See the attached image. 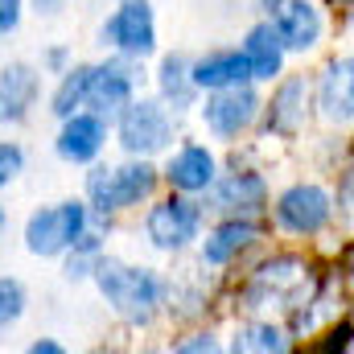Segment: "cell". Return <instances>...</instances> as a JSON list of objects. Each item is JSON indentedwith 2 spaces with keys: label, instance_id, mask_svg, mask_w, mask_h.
Returning a JSON list of instances; mask_svg holds the SVG:
<instances>
[{
  "label": "cell",
  "instance_id": "4fadbf2b",
  "mask_svg": "<svg viewBox=\"0 0 354 354\" xmlns=\"http://www.w3.org/2000/svg\"><path fill=\"white\" fill-rule=\"evenodd\" d=\"M41 91V75L29 62H8L0 71V124H25Z\"/></svg>",
  "mask_w": 354,
  "mask_h": 354
},
{
  "label": "cell",
  "instance_id": "44dd1931",
  "mask_svg": "<svg viewBox=\"0 0 354 354\" xmlns=\"http://www.w3.org/2000/svg\"><path fill=\"white\" fill-rule=\"evenodd\" d=\"M87 83H91V66H66V71H62V83H58L54 99H50V111H54L58 120L71 115V111H79L83 99H87Z\"/></svg>",
  "mask_w": 354,
  "mask_h": 354
},
{
  "label": "cell",
  "instance_id": "8fae6325",
  "mask_svg": "<svg viewBox=\"0 0 354 354\" xmlns=\"http://www.w3.org/2000/svg\"><path fill=\"white\" fill-rule=\"evenodd\" d=\"M210 210L218 214H260L268 206V181L260 174H227V177H214L210 185Z\"/></svg>",
  "mask_w": 354,
  "mask_h": 354
},
{
  "label": "cell",
  "instance_id": "ac0fdd59",
  "mask_svg": "<svg viewBox=\"0 0 354 354\" xmlns=\"http://www.w3.org/2000/svg\"><path fill=\"white\" fill-rule=\"evenodd\" d=\"M305 111H309V83L301 75L284 79L280 87L272 91V103H268V128L280 132V136H297L301 124H305Z\"/></svg>",
  "mask_w": 354,
  "mask_h": 354
},
{
  "label": "cell",
  "instance_id": "ffe728a7",
  "mask_svg": "<svg viewBox=\"0 0 354 354\" xmlns=\"http://www.w3.org/2000/svg\"><path fill=\"white\" fill-rule=\"evenodd\" d=\"M157 91H161V103H165V107H174V111L194 107L198 87H194V79H189V58H185V54H165V58H161Z\"/></svg>",
  "mask_w": 354,
  "mask_h": 354
},
{
  "label": "cell",
  "instance_id": "277c9868",
  "mask_svg": "<svg viewBox=\"0 0 354 354\" xmlns=\"http://www.w3.org/2000/svg\"><path fill=\"white\" fill-rule=\"evenodd\" d=\"M91 227V210L87 202H58L46 210H33L25 223V248L33 256H62L71 252V243Z\"/></svg>",
  "mask_w": 354,
  "mask_h": 354
},
{
  "label": "cell",
  "instance_id": "3957f363",
  "mask_svg": "<svg viewBox=\"0 0 354 354\" xmlns=\"http://www.w3.org/2000/svg\"><path fill=\"white\" fill-rule=\"evenodd\" d=\"M120 149L128 157H157L174 145V115L161 99H128L120 107V124H115Z\"/></svg>",
  "mask_w": 354,
  "mask_h": 354
},
{
  "label": "cell",
  "instance_id": "9c48e42d",
  "mask_svg": "<svg viewBox=\"0 0 354 354\" xmlns=\"http://www.w3.org/2000/svg\"><path fill=\"white\" fill-rule=\"evenodd\" d=\"M132 95H136V66H132V58L120 54V58H111V62L91 66V83H87L83 107L99 111V115H111V111H120Z\"/></svg>",
  "mask_w": 354,
  "mask_h": 354
},
{
  "label": "cell",
  "instance_id": "2e32d148",
  "mask_svg": "<svg viewBox=\"0 0 354 354\" xmlns=\"http://www.w3.org/2000/svg\"><path fill=\"white\" fill-rule=\"evenodd\" d=\"M256 239H260V223H256L252 214H231L227 223H218V227L206 235L202 260L214 264V268H223V264H231L239 252H248Z\"/></svg>",
  "mask_w": 354,
  "mask_h": 354
},
{
  "label": "cell",
  "instance_id": "52a82bcc",
  "mask_svg": "<svg viewBox=\"0 0 354 354\" xmlns=\"http://www.w3.org/2000/svg\"><path fill=\"white\" fill-rule=\"evenodd\" d=\"M260 107H264V103H260V91L252 87V83H231V87L210 91V99H206V107H202V124H206L210 136L235 140L239 132H248V128L256 124Z\"/></svg>",
  "mask_w": 354,
  "mask_h": 354
},
{
  "label": "cell",
  "instance_id": "d4e9b609",
  "mask_svg": "<svg viewBox=\"0 0 354 354\" xmlns=\"http://www.w3.org/2000/svg\"><path fill=\"white\" fill-rule=\"evenodd\" d=\"M21 12H25V0H0V37H8L21 25Z\"/></svg>",
  "mask_w": 354,
  "mask_h": 354
},
{
  "label": "cell",
  "instance_id": "83f0119b",
  "mask_svg": "<svg viewBox=\"0 0 354 354\" xmlns=\"http://www.w3.org/2000/svg\"><path fill=\"white\" fill-rule=\"evenodd\" d=\"M346 338H351V326H346V322H342V326H338V330H334V334H330V342H326V346H330V351H334V346H338V351H346V346H351V342H346Z\"/></svg>",
  "mask_w": 354,
  "mask_h": 354
},
{
  "label": "cell",
  "instance_id": "1f68e13d",
  "mask_svg": "<svg viewBox=\"0 0 354 354\" xmlns=\"http://www.w3.org/2000/svg\"><path fill=\"white\" fill-rule=\"evenodd\" d=\"M4 227H8V214H4V206H0V235H4Z\"/></svg>",
  "mask_w": 354,
  "mask_h": 354
},
{
  "label": "cell",
  "instance_id": "5b68a950",
  "mask_svg": "<svg viewBox=\"0 0 354 354\" xmlns=\"http://www.w3.org/2000/svg\"><path fill=\"white\" fill-rule=\"evenodd\" d=\"M103 46H111L124 58H149L157 50V17L149 0H124L99 29Z\"/></svg>",
  "mask_w": 354,
  "mask_h": 354
},
{
  "label": "cell",
  "instance_id": "7a4b0ae2",
  "mask_svg": "<svg viewBox=\"0 0 354 354\" xmlns=\"http://www.w3.org/2000/svg\"><path fill=\"white\" fill-rule=\"evenodd\" d=\"M157 169L149 165V157H132L128 165H99L87 174V210L95 214H115L128 206H140L153 198L157 189Z\"/></svg>",
  "mask_w": 354,
  "mask_h": 354
},
{
  "label": "cell",
  "instance_id": "d6986e66",
  "mask_svg": "<svg viewBox=\"0 0 354 354\" xmlns=\"http://www.w3.org/2000/svg\"><path fill=\"white\" fill-rule=\"evenodd\" d=\"M189 79L198 91H218V87H231V83H252L248 75V62L239 50H210L202 54L198 62H189Z\"/></svg>",
  "mask_w": 354,
  "mask_h": 354
},
{
  "label": "cell",
  "instance_id": "4dcf8cb0",
  "mask_svg": "<svg viewBox=\"0 0 354 354\" xmlns=\"http://www.w3.org/2000/svg\"><path fill=\"white\" fill-rule=\"evenodd\" d=\"M280 4H284V0H260V8H264V12H276Z\"/></svg>",
  "mask_w": 354,
  "mask_h": 354
},
{
  "label": "cell",
  "instance_id": "8992f818",
  "mask_svg": "<svg viewBox=\"0 0 354 354\" xmlns=\"http://www.w3.org/2000/svg\"><path fill=\"white\" fill-rule=\"evenodd\" d=\"M202 231V206L189 194H174L145 214V235L157 252H181Z\"/></svg>",
  "mask_w": 354,
  "mask_h": 354
},
{
  "label": "cell",
  "instance_id": "f546056e",
  "mask_svg": "<svg viewBox=\"0 0 354 354\" xmlns=\"http://www.w3.org/2000/svg\"><path fill=\"white\" fill-rule=\"evenodd\" d=\"M29 351H33V354H62V346H58V342H50V338H46V342H33V346H29Z\"/></svg>",
  "mask_w": 354,
  "mask_h": 354
},
{
  "label": "cell",
  "instance_id": "30bf717a",
  "mask_svg": "<svg viewBox=\"0 0 354 354\" xmlns=\"http://www.w3.org/2000/svg\"><path fill=\"white\" fill-rule=\"evenodd\" d=\"M107 145V124L99 111H71L62 115V132L54 140L58 157L71 161V165H91Z\"/></svg>",
  "mask_w": 354,
  "mask_h": 354
},
{
  "label": "cell",
  "instance_id": "6da1fadb",
  "mask_svg": "<svg viewBox=\"0 0 354 354\" xmlns=\"http://www.w3.org/2000/svg\"><path fill=\"white\" fill-rule=\"evenodd\" d=\"M91 280L99 284L103 301L128 322V326H149L157 317V309L165 305V280L153 268H132L115 256H95Z\"/></svg>",
  "mask_w": 354,
  "mask_h": 354
},
{
  "label": "cell",
  "instance_id": "ba28073f",
  "mask_svg": "<svg viewBox=\"0 0 354 354\" xmlns=\"http://www.w3.org/2000/svg\"><path fill=\"white\" fill-rule=\"evenodd\" d=\"M334 214V202L322 185L313 181H301V185H288L280 198H276V223L280 231L288 235H317Z\"/></svg>",
  "mask_w": 354,
  "mask_h": 354
},
{
  "label": "cell",
  "instance_id": "4316f807",
  "mask_svg": "<svg viewBox=\"0 0 354 354\" xmlns=\"http://www.w3.org/2000/svg\"><path fill=\"white\" fill-rule=\"evenodd\" d=\"M46 66H50L54 75H62V71L71 66V50H66V46H54V50L46 54Z\"/></svg>",
  "mask_w": 354,
  "mask_h": 354
},
{
  "label": "cell",
  "instance_id": "603a6c76",
  "mask_svg": "<svg viewBox=\"0 0 354 354\" xmlns=\"http://www.w3.org/2000/svg\"><path fill=\"white\" fill-rule=\"evenodd\" d=\"M25 305H29V297H25V284H21L17 276H0V326H12V322H21Z\"/></svg>",
  "mask_w": 354,
  "mask_h": 354
},
{
  "label": "cell",
  "instance_id": "cb8c5ba5",
  "mask_svg": "<svg viewBox=\"0 0 354 354\" xmlns=\"http://www.w3.org/2000/svg\"><path fill=\"white\" fill-rule=\"evenodd\" d=\"M25 174V149L21 145H0V189L8 185V181H17V177Z\"/></svg>",
  "mask_w": 354,
  "mask_h": 354
},
{
  "label": "cell",
  "instance_id": "7c38bea8",
  "mask_svg": "<svg viewBox=\"0 0 354 354\" xmlns=\"http://www.w3.org/2000/svg\"><path fill=\"white\" fill-rule=\"evenodd\" d=\"M276 37L284 41V54H305L322 41V12L313 0H284L272 12Z\"/></svg>",
  "mask_w": 354,
  "mask_h": 354
},
{
  "label": "cell",
  "instance_id": "5bb4252c",
  "mask_svg": "<svg viewBox=\"0 0 354 354\" xmlns=\"http://www.w3.org/2000/svg\"><path fill=\"white\" fill-rule=\"evenodd\" d=\"M239 54H243V62H248L252 83H272V79H280V71H284V41L276 37V25H272V21H260V25L248 29Z\"/></svg>",
  "mask_w": 354,
  "mask_h": 354
},
{
  "label": "cell",
  "instance_id": "e0dca14e",
  "mask_svg": "<svg viewBox=\"0 0 354 354\" xmlns=\"http://www.w3.org/2000/svg\"><path fill=\"white\" fill-rule=\"evenodd\" d=\"M354 62L342 54V58H334L330 66H326V75H322V87H317V107H322V115L330 120V124H351L354 115Z\"/></svg>",
  "mask_w": 354,
  "mask_h": 354
},
{
  "label": "cell",
  "instance_id": "484cf974",
  "mask_svg": "<svg viewBox=\"0 0 354 354\" xmlns=\"http://www.w3.org/2000/svg\"><path fill=\"white\" fill-rule=\"evenodd\" d=\"M174 351H181V354H189V351H218V338H214V334H194V338L177 342Z\"/></svg>",
  "mask_w": 354,
  "mask_h": 354
},
{
  "label": "cell",
  "instance_id": "9a60e30c",
  "mask_svg": "<svg viewBox=\"0 0 354 354\" xmlns=\"http://www.w3.org/2000/svg\"><path fill=\"white\" fill-rule=\"evenodd\" d=\"M214 177H218V161L206 145H181L165 165V181L177 194H206Z\"/></svg>",
  "mask_w": 354,
  "mask_h": 354
},
{
  "label": "cell",
  "instance_id": "7402d4cb",
  "mask_svg": "<svg viewBox=\"0 0 354 354\" xmlns=\"http://www.w3.org/2000/svg\"><path fill=\"white\" fill-rule=\"evenodd\" d=\"M235 351H288V334L280 330V326H272V322H252V326H243L239 334H235Z\"/></svg>",
  "mask_w": 354,
  "mask_h": 354
},
{
  "label": "cell",
  "instance_id": "f1b7e54d",
  "mask_svg": "<svg viewBox=\"0 0 354 354\" xmlns=\"http://www.w3.org/2000/svg\"><path fill=\"white\" fill-rule=\"evenodd\" d=\"M62 4H66V0H33V8H37V12H46V17H50V12H58Z\"/></svg>",
  "mask_w": 354,
  "mask_h": 354
}]
</instances>
